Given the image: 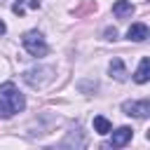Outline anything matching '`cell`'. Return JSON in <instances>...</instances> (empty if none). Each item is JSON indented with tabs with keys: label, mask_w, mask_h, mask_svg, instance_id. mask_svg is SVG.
<instances>
[{
	"label": "cell",
	"mask_w": 150,
	"mask_h": 150,
	"mask_svg": "<svg viewBox=\"0 0 150 150\" xmlns=\"http://www.w3.org/2000/svg\"><path fill=\"white\" fill-rule=\"evenodd\" d=\"M26 108V98L23 94L12 84V82H5L0 87V117L2 120H9L12 115L21 112Z\"/></svg>",
	"instance_id": "1"
},
{
	"label": "cell",
	"mask_w": 150,
	"mask_h": 150,
	"mask_svg": "<svg viewBox=\"0 0 150 150\" xmlns=\"http://www.w3.org/2000/svg\"><path fill=\"white\" fill-rule=\"evenodd\" d=\"M21 45H23V49H26L30 56H38V59L49 52V47H47V42H45V35H42L40 30H26L23 38H21Z\"/></svg>",
	"instance_id": "2"
},
{
	"label": "cell",
	"mask_w": 150,
	"mask_h": 150,
	"mask_svg": "<svg viewBox=\"0 0 150 150\" xmlns=\"http://www.w3.org/2000/svg\"><path fill=\"white\" fill-rule=\"evenodd\" d=\"M30 7H33V9H38V7H40V0H30Z\"/></svg>",
	"instance_id": "14"
},
{
	"label": "cell",
	"mask_w": 150,
	"mask_h": 150,
	"mask_svg": "<svg viewBox=\"0 0 150 150\" xmlns=\"http://www.w3.org/2000/svg\"><path fill=\"white\" fill-rule=\"evenodd\" d=\"M103 35H105V40H117V30L115 28H105Z\"/></svg>",
	"instance_id": "12"
},
{
	"label": "cell",
	"mask_w": 150,
	"mask_h": 150,
	"mask_svg": "<svg viewBox=\"0 0 150 150\" xmlns=\"http://www.w3.org/2000/svg\"><path fill=\"white\" fill-rule=\"evenodd\" d=\"M12 12H14V14H23V12H26V9H23V2H21V0H16V2L12 5Z\"/></svg>",
	"instance_id": "11"
},
{
	"label": "cell",
	"mask_w": 150,
	"mask_h": 150,
	"mask_svg": "<svg viewBox=\"0 0 150 150\" xmlns=\"http://www.w3.org/2000/svg\"><path fill=\"white\" fill-rule=\"evenodd\" d=\"M134 136V129L131 127H120L117 131H112V138H110V148H122L131 141Z\"/></svg>",
	"instance_id": "5"
},
{
	"label": "cell",
	"mask_w": 150,
	"mask_h": 150,
	"mask_svg": "<svg viewBox=\"0 0 150 150\" xmlns=\"http://www.w3.org/2000/svg\"><path fill=\"white\" fill-rule=\"evenodd\" d=\"M112 14H115L117 19H127V16L134 14V5H131L129 0H117V2L112 5Z\"/></svg>",
	"instance_id": "8"
},
{
	"label": "cell",
	"mask_w": 150,
	"mask_h": 150,
	"mask_svg": "<svg viewBox=\"0 0 150 150\" xmlns=\"http://www.w3.org/2000/svg\"><path fill=\"white\" fill-rule=\"evenodd\" d=\"M122 110H124V115L145 120V117L150 115V101H148V98H141V101H124V103H122Z\"/></svg>",
	"instance_id": "4"
},
{
	"label": "cell",
	"mask_w": 150,
	"mask_h": 150,
	"mask_svg": "<svg viewBox=\"0 0 150 150\" xmlns=\"http://www.w3.org/2000/svg\"><path fill=\"white\" fill-rule=\"evenodd\" d=\"M148 26L145 23H131L129 26V30H127V38L129 40H134V42H143L145 38H148Z\"/></svg>",
	"instance_id": "7"
},
{
	"label": "cell",
	"mask_w": 150,
	"mask_h": 150,
	"mask_svg": "<svg viewBox=\"0 0 150 150\" xmlns=\"http://www.w3.org/2000/svg\"><path fill=\"white\" fill-rule=\"evenodd\" d=\"M94 131H96V134H101V136H105V134H110V131H112V124H110L103 115H96V117H94Z\"/></svg>",
	"instance_id": "10"
},
{
	"label": "cell",
	"mask_w": 150,
	"mask_h": 150,
	"mask_svg": "<svg viewBox=\"0 0 150 150\" xmlns=\"http://www.w3.org/2000/svg\"><path fill=\"white\" fill-rule=\"evenodd\" d=\"M108 73H110L112 80H117V82H127V68H124L122 59H112L110 66H108Z\"/></svg>",
	"instance_id": "6"
},
{
	"label": "cell",
	"mask_w": 150,
	"mask_h": 150,
	"mask_svg": "<svg viewBox=\"0 0 150 150\" xmlns=\"http://www.w3.org/2000/svg\"><path fill=\"white\" fill-rule=\"evenodd\" d=\"M134 80H136L138 84H145V82L150 80V59H148V56H143V59H141L138 70H136V75H134Z\"/></svg>",
	"instance_id": "9"
},
{
	"label": "cell",
	"mask_w": 150,
	"mask_h": 150,
	"mask_svg": "<svg viewBox=\"0 0 150 150\" xmlns=\"http://www.w3.org/2000/svg\"><path fill=\"white\" fill-rule=\"evenodd\" d=\"M7 33V26H5V21H0V35H5Z\"/></svg>",
	"instance_id": "13"
},
{
	"label": "cell",
	"mask_w": 150,
	"mask_h": 150,
	"mask_svg": "<svg viewBox=\"0 0 150 150\" xmlns=\"http://www.w3.org/2000/svg\"><path fill=\"white\" fill-rule=\"evenodd\" d=\"M52 80V68L47 66H40V68H28L23 73V82L30 84V87H42L45 82Z\"/></svg>",
	"instance_id": "3"
}]
</instances>
